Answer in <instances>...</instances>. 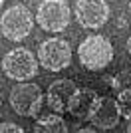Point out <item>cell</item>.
Here are the masks:
<instances>
[{
    "instance_id": "cell-8",
    "label": "cell",
    "mask_w": 131,
    "mask_h": 133,
    "mask_svg": "<svg viewBox=\"0 0 131 133\" xmlns=\"http://www.w3.org/2000/svg\"><path fill=\"white\" fill-rule=\"evenodd\" d=\"M77 89L80 88L76 85V82H71L68 78L56 79V82L50 83L48 91H46V103H48V107L52 111L62 115L66 111H70V101L76 95Z\"/></svg>"
},
{
    "instance_id": "cell-10",
    "label": "cell",
    "mask_w": 131,
    "mask_h": 133,
    "mask_svg": "<svg viewBox=\"0 0 131 133\" xmlns=\"http://www.w3.org/2000/svg\"><path fill=\"white\" fill-rule=\"evenodd\" d=\"M97 101H99V95L95 94V89L80 88L70 101V111L68 113H71L76 119H89L91 111L97 105Z\"/></svg>"
},
{
    "instance_id": "cell-4",
    "label": "cell",
    "mask_w": 131,
    "mask_h": 133,
    "mask_svg": "<svg viewBox=\"0 0 131 133\" xmlns=\"http://www.w3.org/2000/svg\"><path fill=\"white\" fill-rule=\"evenodd\" d=\"M10 107L22 117H36L42 109L44 103V94L40 85L36 83H28V82H20L10 89L8 95Z\"/></svg>"
},
{
    "instance_id": "cell-2",
    "label": "cell",
    "mask_w": 131,
    "mask_h": 133,
    "mask_svg": "<svg viewBox=\"0 0 131 133\" xmlns=\"http://www.w3.org/2000/svg\"><path fill=\"white\" fill-rule=\"evenodd\" d=\"M36 18L32 16V12L28 10V6L24 4H14L10 8H6L0 18V30L8 40L12 42H22L28 34L32 32Z\"/></svg>"
},
{
    "instance_id": "cell-15",
    "label": "cell",
    "mask_w": 131,
    "mask_h": 133,
    "mask_svg": "<svg viewBox=\"0 0 131 133\" xmlns=\"http://www.w3.org/2000/svg\"><path fill=\"white\" fill-rule=\"evenodd\" d=\"M127 52H129V56H131V36H129V40H127Z\"/></svg>"
},
{
    "instance_id": "cell-12",
    "label": "cell",
    "mask_w": 131,
    "mask_h": 133,
    "mask_svg": "<svg viewBox=\"0 0 131 133\" xmlns=\"http://www.w3.org/2000/svg\"><path fill=\"white\" fill-rule=\"evenodd\" d=\"M117 103H119L123 119H129L131 117V88L119 89V94H117Z\"/></svg>"
},
{
    "instance_id": "cell-6",
    "label": "cell",
    "mask_w": 131,
    "mask_h": 133,
    "mask_svg": "<svg viewBox=\"0 0 131 133\" xmlns=\"http://www.w3.org/2000/svg\"><path fill=\"white\" fill-rule=\"evenodd\" d=\"M38 62L50 72H62L71 64V46L62 38H48L38 46Z\"/></svg>"
},
{
    "instance_id": "cell-5",
    "label": "cell",
    "mask_w": 131,
    "mask_h": 133,
    "mask_svg": "<svg viewBox=\"0 0 131 133\" xmlns=\"http://www.w3.org/2000/svg\"><path fill=\"white\" fill-rule=\"evenodd\" d=\"M71 8L66 0H42L36 12V22L46 32H62L70 26Z\"/></svg>"
},
{
    "instance_id": "cell-13",
    "label": "cell",
    "mask_w": 131,
    "mask_h": 133,
    "mask_svg": "<svg viewBox=\"0 0 131 133\" xmlns=\"http://www.w3.org/2000/svg\"><path fill=\"white\" fill-rule=\"evenodd\" d=\"M0 133H24V129L18 125V123H12V121H4L0 125Z\"/></svg>"
},
{
    "instance_id": "cell-3",
    "label": "cell",
    "mask_w": 131,
    "mask_h": 133,
    "mask_svg": "<svg viewBox=\"0 0 131 133\" xmlns=\"http://www.w3.org/2000/svg\"><path fill=\"white\" fill-rule=\"evenodd\" d=\"M38 58L28 48H14L2 58V70L6 78L14 82H28L38 74Z\"/></svg>"
},
{
    "instance_id": "cell-9",
    "label": "cell",
    "mask_w": 131,
    "mask_h": 133,
    "mask_svg": "<svg viewBox=\"0 0 131 133\" xmlns=\"http://www.w3.org/2000/svg\"><path fill=\"white\" fill-rule=\"evenodd\" d=\"M121 117L123 115H121L117 99H113V97H99L95 109L89 115V121H91L93 127L107 131V129H113L121 121Z\"/></svg>"
},
{
    "instance_id": "cell-16",
    "label": "cell",
    "mask_w": 131,
    "mask_h": 133,
    "mask_svg": "<svg viewBox=\"0 0 131 133\" xmlns=\"http://www.w3.org/2000/svg\"><path fill=\"white\" fill-rule=\"evenodd\" d=\"M127 133H131V117L127 119Z\"/></svg>"
},
{
    "instance_id": "cell-11",
    "label": "cell",
    "mask_w": 131,
    "mask_h": 133,
    "mask_svg": "<svg viewBox=\"0 0 131 133\" xmlns=\"http://www.w3.org/2000/svg\"><path fill=\"white\" fill-rule=\"evenodd\" d=\"M34 133H68V123L60 113L42 115L34 123Z\"/></svg>"
},
{
    "instance_id": "cell-7",
    "label": "cell",
    "mask_w": 131,
    "mask_h": 133,
    "mask_svg": "<svg viewBox=\"0 0 131 133\" xmlns=\"http://www.w3.org/2000/svg\"><path fill=\"white\" fill-rule=\"evenodd\" d=\"M109 20V6L105 0H76V22L82 28L95 30Z\"/></svg>"
},
{
    "instance_id": "cell-14",
    "label": "cell",
    "mask_w": 131,
    "mask_h": 133,
    "mask_svg": "<svg viewBox=\"0 0 131 133\" xmlns=\"http://www.w3.org/2000/svg\"><path fill=\"white\" fill-rule=\"evenodd\" d=\"M76 133H97V131H93L91 127H83V129H80V131H76Z\"/></svg>"
},
{
    "instance_id": "cell-17",
    "label": "cell",
    "mask_w": 131,
    "mask_h": 133,
    "mask_svg": "<svg viewBox=\"0 0 131 133\" xmlns=\"http://www.w3.org/2000/svg\"><path fill=\"white\" fill-rule=\"evenodd\" d=\"M129 14H131V2H129Z\"/></svg>"
},
{
    "instance_id": "cell-1",
    "label": "cell",
    "mask_w": 131,
    "mask_h": 133,
    "mask_svg": "<svg viewBox=\"0 0 131 133\" xmlns=\"http://www.w3.org/2000/svg\"><path fill=\"white\" fill-rule=\"evenodd\" d=\"M77 58L82 66L89 72H99L111 64L113 60V44L105 36H87L77 46Z\"/></svg>"
}]
</instances>
